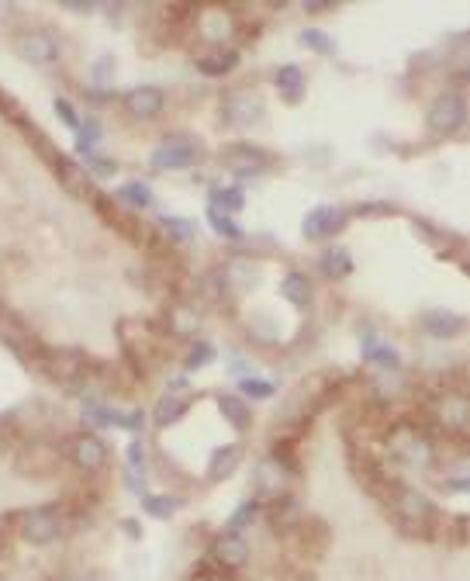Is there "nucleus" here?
Listing matches in <instances>:
<instances>
[{"instance_id": "obj_38", "label": "nucleus", "mask_w": 470, "mask_h": 581, "mask_svg": "<svg viewBox=\"0 0 470 581\" xmlns=\"http://www.w3.org/2000/svg\"><path fill=\"white\" fill-rule=\"evenodd\" d=\"M256 516H260V502H256V498H249V502H242L239 509H235V516L229 519V530H225V533L246 530L249 523H256Z\"/></svg>"}, {"instance_id": "obj_30", "label": "nucleus", "mask_w": 470, "mask_h": 581, "mask_svg": "<svg viewBox=\"0 0 470 581\" xmlns=\"http://www.w3.org/2000/svg\"><path fill=\"white\" fill-rule=\"evenodd\" d=\"M115 201L128 211H142L153 205V191H149V184H142V180H128V184H121L115 191Z\"/></svg>"}, {"instance_id": "obj_40", "label": "nucleus", "mask_w": 470, "mask_h": 581, "mask_svg": "<svg viewBox=\"0 0 470 581\" xmlns=\"http://www.w3.org/2000/svg\"><path fill=\"white\" fill-rule=\"evenodd\" d=\"M215 360V346L211 343H194L191 350H187V371H197V367H204V364H211Z\"/></svg>"}, {"instance_id": "obj_5", "label": "nucleus", "mask_w": 470, "mask_h": 581, "mask_svg": "<svg viewBox=\"0 0 470 581\" xmlns=\"http://www.w3.org/2000/svg\"><path fill=\"white\" fill-rule=\"evenodd\" d=\"M218 163H222V170H229L232 177L253 180V177H263V173L274 166V156L263 146H256V142H229V146L222 149V156H218Z\"/></svg>"}, {"instance_id": "obj_44", "label": "nucleus", "mask_w": 470, "mask_h": 581, "mask_svg": "<svg viewBox=\"0 0 470 581\" xmlns=\"http://www.w3.org/2000/svg\"><path fill=\"white\" fill-rule=\"evenodd\" d=\"M63 7H66V11H73V14H90V11H94V4H90V0H63Z\"/></svg>"}, {"instance_id": "obj_41", "label": "nucleus", "mask_w": 470, "mask_h": 581, "mask_svg": "<svg viewBox=\"0 0 470 581\" xmlns=\"http://www.w3.org/2000/svg\"><path fill=\"white\" fill-rule=\"evenodd\" d=\"M52 108H56V115L63 118V125H66V128H73V132H80V115H77V111H73V104H70V101H63V97H56V101H52Z\"/></svg>"}, {"instance_id": "obj_45", "label": "nucleus", "mask_w": 470, "mask_h": 581, "mask_svg": "<svg viewBox=\"0 0 470 581\" xmlns=\"http://www.w3.org/2000/svg\"><path fill=\"white\" fill-rule=\"evenodd\" d=\"M305 11H312V14H318V11H332V4H322V0H305Z\"/></svg>"}, {"instance_id": "obj_13", "label": "nucleus", "mask_w": 470, "mask_h": 581, "mask_svg": "<svg viewBox=\"0 0 470 581\" xmlns=\"http://www.w3.org/2000/svg\"><path fill=\"white\" fill-rule=\"evenodd\" d=\"M260 277H263V267L256 260H249V256H232V260H225L222 270H218V284L229 294L253 291L256 284H260Z\"/></svg>"}, {"instance_id": "obj_10", "label": "nucleus", "mask_w": 470, "mask_h": 581, "mask_svg": "<svg viewBox=\"0 0 470 581\" xmlns=\"http://www.w3.org/2000/svg\"><path fill=\"white\" fill-rule=\"evenodd\" d=\"M66 457L73 460V467H77V471L97 474V471H104V467H108L111 447L97 433H77L70 443H66Z\"/></svg>"}, {"instance_id": "obj_4", "label": "nucleus", "mask_w": 470, "mask_h": 581, "mask_svg": "<svg viewBox=\"0 0 470 581\" xmlns=\"http://www.w3.org/2000/svg\"><path fill=\"white\" fill-rule=\"evenodd\" d=\"M464 125H467V97L460 90H446L426 108V128L432 135L450 139V135L464 132Z\"/></svg>"}, {"instance_id": "obj_36", "label": "nucleus", "mask_w": 470, "mask_h": 581, "mask_svg": "<svg viewBox=\"0 0 470 581\" xmlns=\"http://www.w3.org/2000/svg\"><path fill=\"white\" fill-rule=\"evenodd\" d=\"M208 225L215 229V236L229 239V243H242L246 239V232H242V225L235 222L232 215H222V211H211L208 208Z\"/></svg>"}, {"instance_id": "obj_19", "label": "nucleus", "mask_w": 470, "mask_h": 581, "mask_svg": "<svg viewBox=\"0 0 470 581\" xmlns=\"http://www.w3.org/2000/svg\"><path fill=\"white\" fill-rule=\"evenodd\" d=\"M419 322L432 339H457L467 329V319L453 308H426Z\"/></svg>"}, {"instance_id": "obj_15", "label": "nucleus", "mask_w": 470, "mask_h": 581, "mask_svg": "<svg viewBox=\"0 0 470 581\" xmlns=\"http://www.w3.org/2000/svg\"><path fill=\"white\" fill-rule=\"evenodd\" d=\"M194 28H197V35H201V42L222 49V45L232 42V35H235V18L229 7H208V11L197 14Z\"/></svg>"}, {"instance_id": "obj_25", "label": "nucleus", "mask_w": 470, "mask_h": 581, "mask_svg": "<svg viewBox=\"0 0 470 581\" xmlns=\"http://www.w3.org/2000/svg\"><path fill=\"white\" fill-rule=\"evenodd\" d=\"M353 253L346 246H329L322 256H318V270H322L329 281H343V277L353 274Z\"/></svg>"}, {"instance_id": "obj_32", "label": "nucleus", "mask_w": 470, "mask_h": 581, "mask_svg": "<svg viewBox=\"0 0 470 581\" xmlns=\"http://www.w3.org/2000/svg\"><path fill=\"white\" fill-rule=\"evenodd\" d=\"M246 208V194L242 187H211V211H222V215H235V211Z\"/></svg>"}, {"instance_id": "obj_28", "label": "nucleus", "mask_w": 470, "mask_h": 581, "mask_svg": "<svg viewBox=\"0 0 470 581\" xmlns=\"http://www.w3.org/2000/svg\"><path fill=\"white\" fill-rule=\"evenodd\" d=\"M187 409H191V398H184V395H170V391H166V395L156 402L153 419H156V426H159V429H166V426H173V422L184 419Z\"/></svg>"}, {"instance_id": "obj_9", "label": "nucleus", "mask_w": 470, "mask_h": 581, "mask_svg": "<svg viewBox=\"0 0 470 581\" xmlns=\"http://www.w3.org/2000/svg\"><path fill=\"white\" fill-rule=\"evenodd\" d=\"M18 52L32 66H56L59 56H63V42H59V35L52 28H25L18 35Z\"/></svg>"}, {"instance_id": "obj_21", "label": "nucleus", "mask_w": 470, "mask_h": 581, "mask_svg": "<svg viewBox=\"0 0 470 581\" xmlns=\"http://www.w3.org/2000/svg\"><path fill=\"white\" fill-rule=\"evenodd\" d=\"M242 457H246L242 443H225V447H218L215 454L208 457V471H204V478H208L211 485H218V481H229L232 474L242 467Z\"/></svg>"}, {"instance_id": "obj_20", "label": "nucleus", "mask_w": 470, "mask_h": 581, "mask_svg": "<svg viewBox=\"0 0 470 581\" xmlns=\"http://www.w3.org/2000/svg\"><path fill=\"white\" fill-rule=\"evenodd\" d=\"M56 177L63 184V191H70L73 198H87L94 191V177L87 173V166L70 160V156H56Z\"/></svg>"}, {"instance_id": "obj_11", "label": "nucleus", "mask_w": 470, "mask_h": 581, "mask_svg": "<svg viewBox=\"0 0 470 581\" xmlns=\"http://www.w3.org/2000/svg\"><path fill=\"white\" fill-rule=\"evenodd\" d=\"M350 225V211L343 205H318L301 218V236L312 239V243H322V239H332Z\"/></svg>"}, {"instance_id": "obj_42", "label": "nucleus", "mask_w": 470, "mask_h": 581, "mask_svg": "<svg viewBox=\"0 0 470 581\" xmlns=\"http://www.w3.org/2000/svg\"><path fill=\"white\" fill-rule=\"evenodd\" d=\"M128 471H146V447H142V440H132L128 443Z\"/></svg>"}, {"instance_id": "obj_8", "label": "nucleus", "mask_w": 470, "mask_h": 581, "mask_svg": "<svg viewBox=\"0 0 470 581\" xmlns=\"http://www.w3.org/2000/svg\"><path fill=\"white\" fill-rule=\"evenodd\" d=\"M63 533V509L59 505H39L21 516V540L32 547H49Z\"/></svg>"}, {"instance_id": "obj_6", "label": "nucleus", "mask_w": 470, "mask_h": 581, "mask_svg": "<svg viewBox=\"0 0 470 581\" xmlns=\"http://www.w3.org/2000/svg\"><path fill=\"white\" fill-rule=\"evenodd\" d=\"M197 160H201V142H197L194 135L173 132L153 149L149 166H153L156 173H170V170H187V166H194Z\"/></svg>"}, {"instance_id": "obj_12", "label": "nucleus", "mask_w": 470, "mask_h": 581, "mask_svg": "<svg viewBox=\"0 0 470 581\" xmlns=\"http://www.w3.org/2000/svg\"><path fill=\"white\" fill-rule=\"evenodd\" d=\"M253 485H256V502H260V498H270V502H277V498L287 495V485H291V467H287L277 454L256 460Z\"/></svg>"}, {"instance_id": "obj_46", "label": "nucleus", "mask_w": 470, "mask_h": 581, "mask_svg": "<svg viewBox=\"0 0 470 581\" xmlns=\"http://www.w3.org/2000/svg\"><path fill=\"white\" fill-rule=\"evenodd\" d=\"M63 581H90V578H83V575H66Z\"/></svg>"}, {"instance_id": "obj_16", "label": "nucleus", "mask_w": 470, "mask_h": 581, "mask_svg": "<svg viewBox=\"0 0 470 581\" xmlns=\"http://www.w3.org/2000/svg\"><path fill=\"white\" fill-rule=\"evenodd\" d=\"M166 108V90L153 87V83H142V87H132L125 94V111L139 122H153V118L163 115Z\"/></svg>"}, {"instance_id": "obj_1", "label": "nucleus", "mask_w": 470, "mask_h": 581, "mask_svg": "<svg viewBox=\"0 0 470 581\" xmlns=\"http://www.w3.org/2000/svg\"><path fill=\"white\" fill-rule=\"evenodd\" d=\"M384 450H388L391 460H398V464H405V467H415V471L436 464V440H432V433H426L422 426L405 422V419L394 422L388 433H384Z\"/></svg>"}, {"instance_id": "obj_26", "label": "nucleus", "mask_w": 470, "mask_h": 581, "mask_svg": "<svg viewBox=\"0 0 470 581\" xmlns=\"http://www.w3.org/2000/svg\"><path fill=\"white\" fill-rule=\"evenodd\" d=\"M218 412L225 415L235 433H249V426H253V409L242 395H218Z\"/></svg>"}, {"instance_id": "obj_7", "label": "nucleus", "mask_w": 470, "mask_h": 581, "mask_svg": "<svg viewBox=\"0 0 470 581\" xmlns=\"http://www.w3.org/2000/svg\"><path fill=\"white\" fill-rule=\"evenodd\" d=\"M267 118V101H263L260 90L253 87H242L225 94L222 101V122L229 128H253Z\"/></svg>"}, {"instance_id": "obj_43", "label": "nucleus", "mask_w": 470, "mask_h": 581, "mask_svg": "<svg viewBox=\"0 0 470 581\" xmlns=\"http://www.w3.org/2000/svg\"><path fill=\"white\" fill-rule=\"evenodd\" d=\"M125 481H128V492L132 495H142L146 492V481H142L139 471H125Z\"/></svg>"}, {"instance_id": "obj_23", "label": "nucleus", "mask_w": 470, "mask_h": 581, "mask_svg": "<svg viewBox=\"0 0 470 581\" xmlns=\"http://www.w3.org/2000/svg\"><path fill=\"white\" fill-rule=\"evenodd\" d=\"M280 298L291 301L294 308H308L315 301L312 277H308L305 270H291V274H284V281H280Z\"/></svg>"}, {"instance_id": "obj_29", "label": "nucleus", "mask_w": 470, "mask_h": 581, "mask_svg": "<svg viewBox=\"0 0 470 581\" xmlns=\"http://www.w3.org/2000/svg\"><path fill=\"white\" fill-rule=\"evenodd\" d=\"M270 519H274L277 530H294V526L305 523V509H301L298 498L284 495V498H277V502H274V509H270Z\"/></svg>"}, {"instance_id": "obj_22", "label": "nucleus", "mask_w": 470, "mask_h": 581, "mask_svg": "<svg viewBox=\"0 0 470 581\" xmlns=\"http://www.w3.org/2000/svg\"><path fill=\"white\" fill-rule=\"evenodd\" d=\"M274 87H277V94L284 97V104H301L308 90V77L298 63H284L274 70Z\"/></svg>"}, {"instance_id": "obj_2", "label": "nucleus", "mask_w": 470, "mask_h": 581, "mask_svg": "<svg viewBox=\"0 0 470 581\" xmlns=\"http://www.w3.org/2000/svg\"><path fill=\"white\" fill-rule=\"evenodd\" d=\"M388 505H391V512L398 516V523L405 526L408 533H429L432 526H436V516H439L436 502H432L429 495L415 492V488L398 485V481H394Z\"/></svg>"}, {"instance_id": "obj_35", "label": "nucleus", "mask_w": 470, "mask_h": 581, "mask_svg": "<svg viewBox=\"0 0 470 581\" xmlns=\"http://www.w3.org/2000/svg\"><path fill=\"white\" fill-rule=\"evenodd\" d=\"M298 42L305 45L308 52H315V56H336V42H332V35L322 32V28H301Z\"/></svg>"}, {"instance_id": "obj_33", "label": "nucleus", "mask_w": 470, "mask_h": 581, "mask_svg": "<svg viewBox=\"0 0 470 581\" xmlns=\"http://www.w3.org/2000/svg\"><path fill=\"white\" fill-rule=\"evenodd\" d=\"M142 509L156 519H170L184 509V498L180 495H142Z\"/></svg>"}, {"instance_id": "obj_18", "label": "nucleus", "mask_w": 470, "mask_h": 581, "mask_svg": "<svg viewBox=\"0 0 470 581\" xmlns=\"http://www.w3.org/2000/svg\"><path fill=\"white\" fill-rule=\"evenodd\" d=\"M211 557L225 571H242L249 564V540H242V533H222L211 543Z\"/></svg>"}, {"instance_id": "obj_31", "label": "nucleus", "mask_w": 470, "mask_h": 581, "mask_svg": "<svg viewBox=\"0 0 470 581\" xmlns=\"http://www.w3.org/2000/svg\"><path fill=\"white\" fill-rule=\"evenodd\" d=\"M159 229L166 232V243H177V246H187L197 239V225L191 218H177V215H163L159 218Z\"/></svg>"}, {"instance_id": "obj_14", "label": "nucleus", "mask_w": 470, "mask_h": 581, "mask_svg": "<svg viewBox=\"0 0 470 581\" xmlns=\"http://www.w3.org/2000/svg\"><path fill=\"white\" fill-rule=\"evenodd\" d=\"M436 415H439V426L443 433L450 436H467V426H470V402L464 391H443L436 398Z\"/></svg>"}, {"instance_id": "obj_37", "label": "nucleus", "mask_w": 470, "mask_h": 581, "mask_svg": "<svg viewBox=\"0 0 470 581\" xmlns=\"http://www.w3.org/2000/svg\"><path fill=\"white\" fill-rule=\"evenodd\" d=\"M77 153H80V163H87L97 177H111V173H118V163L108 160V156H101L94 146H77Z\"/></svg>"}, {"instance_id": "obj_39", "label": "nucleus", "mask_w": 470, "mask_h": 581, "mask_svg": "<svg viewBox=\"0 0 470 581\" xmlns=\"http://www.w3.org/2000/svg\"><path fill=\"white\" fill-rule=\"evenodd\" d=\"M239 391H242V398H249V402H253V398H274V384L270 381H260V377H242L239 381Z\"/></svg>"}, {"instance_id": "obj_24", "label": "nucleus", "mask_w": 470, "mask_h": 581, "mask_svg": "<svg viewBox=\"0 0 470 581\" xmlns=\"http://www.w3.org/2000/svg\"><path fill=\"white\" fill-rule=\"evenodd\" d=\"M166 332L177 339H194L201 332V315L194 312V305H173L166 312Z\"/></svg>"}, {"instance_id": "obj_27", "label": "nucleus", "mask_w": 470, "mask_h": 581, "mask_svg": "<svg viewBox=\"0 0 470 581\" xmlns=\"http://www.w3.org/2000/svg\"><path fill=\"white\" fill-rule=\"evenodd\" d=\"M197 73H204V77H229V73L239 66V52L235 49H215V52H204V56H197Z\"/></svg>"}, {"instance_id": "obj_17", "label": "nucleus", "mask_w": 470, "mask_h": 581, "mask_svg": "<svg viewBox=\"0 0 470 581\" xmlns=\"http://www.w3.org/2000/svg\"><path fill=\"white\" fill-rule=\"evenodd\" d=\"M360 357H363V364H374V367H381L384 374H394V371H401V353L394 350V343L391 339H384V336H377V332H367V336L360 339Z\"/></svg>"}, {"instance_id": "obj_3", "label": "nucleus", "mask_w": 470, "mask_h": 581, "mask_svg": "<svg viewBox=\"0 0 470 581\" xmlns=\"http://www.w3.org/2000/svg\"><path fill=\"white\" fill-rule=\"evenodd\" d=\"M45 377H52L56 384H63L66 391H77L83 395L90 381V360L83 350H45L39 357V364Z\"/></svg>"}, {"instance_id": "obj_34", "label": "nucleus", "mask_w": 470, "mask_h": 581, "mask_svg": "<svg viewBox=\"0 0 470 581\" xmlns=\"http://www.w3.org/2000/svg\"><path fill=\"white\" fill-rule=\"evenodd\" d=\"M111 83H115V56H97L94 63H90V87L97 90V94H104V90H111Z\"/></svg>"}, {"instance_id": "obj_47", "label": "nucleus", "mask_w": 470, "mask_h": 581, "mask_svg": "<svg viewBox=\"0 0 470 581\" xmlns=\"http://www.w3.org/2000/svg\"><path fill=\"white\" fill-rule=\"evenodd\" d=\"M215 581H222V578H215Z\"/></svg>"}]
</instances>
